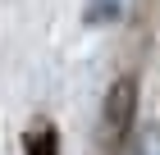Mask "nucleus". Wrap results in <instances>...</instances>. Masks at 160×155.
Returning <instances> with one entry per match:
<instances>
[{"mask_svg": "<svg viewBox=\"0 0 160 155\" xmlns=\"http://www.w3.org/2000/svg\"><path fill=\"white\" fill-rule=\"evenodd\" d=\"M137 123V73H123V78H114L110 91H105V105H101V128H105V137H110L114 146L133 132Z\"/></svg>", "mask_w": 160, "mask_h": 155, "instance_id": "obj_1", "label": "nucleus"}, {"mask_svg": "<svg viewBox=\"0 0 160 155\" xmlns=\"http://www.w3.org/2000/svg\"><path fill=\"white\" fill-rule=\"evenodd\" d=\"M23 151H28V155H60V132L50 128V123H37V128H28Z\"/></svg>", "mask_w": 160, "mask_h": 155, "instance_id": "obj_2", "label": "nucleus"}, {"mask_svg": "<svg viewBox=\"0 0 160 155\" xmlns=\"http://www.w3.org/2000/svg\"><path fill=\"white\" fill-rule=\"evenodd\" d=\"M119 5L123 0H92L87 5V23H110L114 14H119Z\"/></svg>", "mask_w": 160, "mask_h": 155, "instance_id": "obj_3", "label": "nucleus"}, {"mask_svg": "<svg viewBox=\"0 0 160 155\" xmlns=\"http://www.w3.org/2000/svg\"><path fill=\"white\" fill-rule=\"evenodd\" d=\"M133 155H160V123H156V128H147V132L133 142Z\"/></svg>", "mask_w": 160, "mask_h": 155, "instance_id": "obj_4", "label": "nucleus"}]
</instances>
